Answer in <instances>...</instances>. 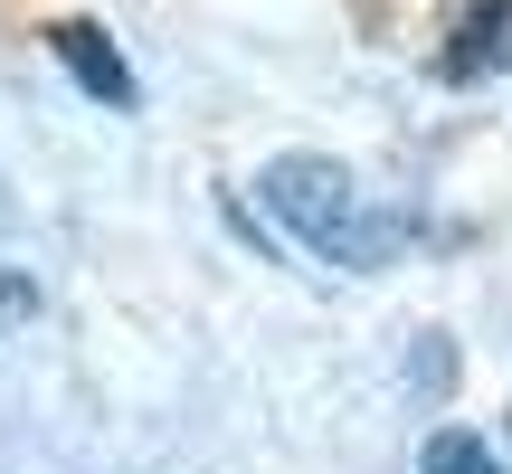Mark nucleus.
<instances>
[{
	"instance_id": "obj_1",
	"label": "nucleus",
	"mask_w": 512,
	"mask_h": 474,
	"mask_svg": "<svg viewBox=\"0 0 512 474\" xmlns=\"http://www.w3.org/2000/svg\"><path fill=\"white\" fill-rule=\"evenodd\" d=\"M256 209H266L294 247H313L323 266H351V275H380L389 256L408 247V219L370 209V190L351 181L332 152H275V162L256 171Z\"/></svg>"
},
{
	"instance_id": "obj_2",
	"label": "nucleus",
	"mask_w": 512,
	"mask_h": 474,
	"mask_svg": "<svg viewBox=\"0 0 512 474\" xmlns=\"http://www.w3.org/2000/svg\"><path fill=\"white\" fill-rule=\"evenodd\" d=\"M48 57H57V67H67V76H76V86H86L105 114H133V95H143V86H133L124 48H114L95 19H48Z\"/></svg>"
},
{
	"instance_id": "obj_3",
	"label": "nucleus",
	"mask_w": 512,
	"mask_h": 474,
	"mask_svg": "<svg viewBox=\"0 0 512 474\" xmlns=\"http://www.w3.org/2000/svg\"><path fill=\"white\" fill-rule=\"evenodd\" d=\"M512 57V0H475V10L456 19V38H446L437 76H456V86H475V76H494Z\"/></svg>"
},
{
	"instance_id": "obj_4",
	"label": "nucleus",
	"mask_w": 512,
	"mask_h": 474,
	"mask_svg": "<svg viewBox=\"0 0 512 474\" xmlns=\"http://www.w3.org/2000/svg\"><path fill=\"white\" fill-rule=\"evenodd\" d=\"M418 474H503V465H494V446H484V437L437 427V437H427V456H418Z\"/></svg>"
}]
</instances>
